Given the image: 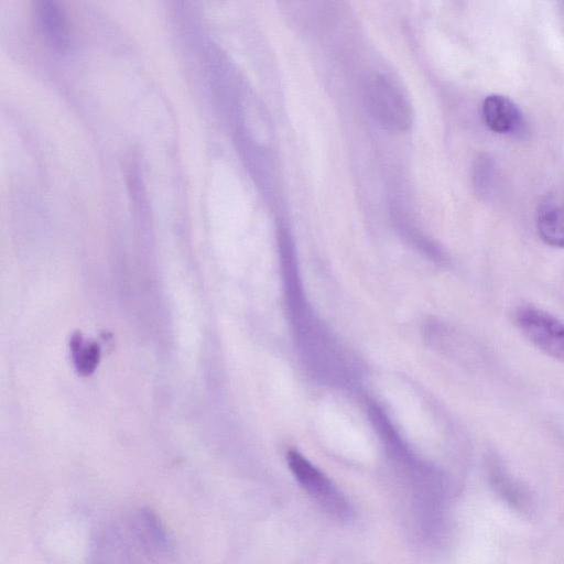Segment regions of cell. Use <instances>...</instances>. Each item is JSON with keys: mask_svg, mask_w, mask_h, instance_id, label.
<instances>
[{"mask_svg": "<svg viewBox=\"0 0 564 564\" xmlns=\"http://www.w3.org/2000/svg\"><path fill=\"white\" fill-rule=\"evenodd\" d=\"M514 323L531 344L564 362V322L539 307L522 305L514 312Z\"/></svg>", "mask_w": 564, "mask_h": 564, "instance_id": "1", "label": "cell"}, {"mask_svg": "<svg viewBox=\"0 0 564 564\" xmlns=\"http://www.w3.org/2000/svg\"><path fill=\"white\" fill-rule=\"evenodd\" d=\"M290 469L299 484L332 514L347 519L351 509L335 485L305 457L295 451L288 454Z\"/></svg>", "mask_w": 564, "mask_h": 564, "instance_id": "2", "label": "cell"}, {"mask_svg": "<svg viewBox=\"0 0 564 564\" xmlns=\"http://www.w3.org/2000/svg\"><path fill=\"white\" fill-rule=\"evenodd\" d=\"M369 107L375 117L392 129H403L409 124V108L403 96L387 79L377 78L368 91Z\"/></svg>", "mask_w": 564, "mask_h": 564, "instance_id": "3", "label": "cell"}, {"mask_svg": "<svg viewBox=\"0 0 564 564\" xmlns=\"http://www.w3.org/2000/svg\"><path fill=\"white\" fill-rule=\"evenodd\" d=\"M482 118L487 127L498 133L520 134L524 129L521 111L506 96H487L482 104Z\"/></svg>", "mask_w": 564, "mask_h": 564, "instance_id": "4", "label": "cell"}, {"mask_svg": "<svg viewBox=\"0 0 564 564\" xmlns=\"http://www.w3.org/2000/svg\"><path fill=\"white\" fill-rule=\"evenodd\" d=\"M536 230L546 245L564 249V207L542 206L536 216Z\"/></svg>", "mask_w": 564, "mask_h": 564, "instance_id": "5", "label": "cell"}, {"mask_svg": "<svg viewBox=\"0 0 564 564\" xmlns=\"http://www.w3.org/2000/svg\"><path fill=\"white\" fill-rule=\"evenodd\" d=\"M39 13L43 33H45L55 45H64L67 37L66 26L56 4L52 2L42 3Z\"/></svg>", "mask_w": 564, "mask_h": 564, "instance_id": "6", "label": "cell"}, {"mask_svg": "<svg viewBox=\"0 0 564 564\" xmlns=\"http://www.w3.org/2000/svg\"><path fill=\"white\" fill-rule=\"evenodd\" d=\"M73 354L78 369L89 372L97 362L98 347L77 338L73 340Z\"/></svg>", "mask_w": 564, "mask_h": 564, "instance_id": "7", "label": "cell"}]
</instances>
